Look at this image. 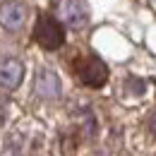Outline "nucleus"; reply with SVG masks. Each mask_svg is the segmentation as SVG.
Wrapping results in <instances>:
<instances>
[{"label":"nucleus","mask_w":156,"mask_h":156,"mask_svg":"<svg viewBox=\"0 0 156 156\" xmlns=\"http://www.w3.org/2000/svg\"><path fill=\"white\" fill-rule=\"evenodd\" d=\"M5 115H7V103H5V98H0V122L5 120Z\"/></svg>","instance_id":"0eeeda50"},{"label":"nucleus","mask_w":156,"mask_h":156,"mask_svg":"<svg viewBox=\"0 0 156 156\" xmlns=\"http://www.w3.org/2000/svg\"><path fill=\"white\" fill-rule=\"evenodd\" d=\"M27 15H29V10L20 0H7L0 5V24L7 31H20L27 22Z\"/></svg>","instance_id":"20e7f679"},{"label":"nucleus","mask_w":156,"mask_h":156,"mask_svg":"<svg viewBox=\"0 0 156 156\" xmlns=\"http://www.w3.org/2000/svg\"><path fill=\"white\" fill-rule=\"evenodd\" d=\"M58 15L65 27L84 29L87 22H89V5H87V0H60Z\"/></svg>","instance_id":"f03ea898"},{"label":"nucleus","mask_w":156,"mask_h":156,"mask_svg":"<svg viewBox=\"0 0 156 156\" xmlns=\"http://www.w3.org/2000/svg\"><path fill=\"white\" fill-rule=\"evenodd\" d=\"M149 130H151V135H156V113L149 118Z\"/></svg>","instance_id":"6e6552de"},{"label":"nucleus","mask_w":156,"mask_h":156,"mask_svg":"<svg viewBox=\"0 0 156 156\" xmlns=\"http://www.w3.org/2000/svg\"><path fill=\"white\" fill-rule=\"evenodd\" d=\"M34 39L46 51H58L60 46L65 43V29H62V24L55 17L41 15L36 20V27H34Z\"/></svg>","instance_id":"f257e3e1"},{"label":"nucleus","mask_w":156,"mask_h":156,"mask_svg":"<svg viewBox=\"0 0 156 156\" xmlns=\"http://www.w3.org/2000/svg\"><path fill=\"white\" fill-rule=\"evenodd\" d=\"M24 79V65L17 58H5L0 60V87L12 91L17 89Z\"/></svg>","instance_id":"423d86ee"},{"label":"nucleus","mask_w":156,"mask_h":156,"mask_svg":"<svg viewBox=\"0 0 156 156\" xmlns=\"http://www.w3.org/2000/svg\"><path fill=\"white\" fill-rule=\"evenodd\" d=\"M34 89H36V94H39L41 98H46V101H53V98H58V96H60V91H62V87H60V77L53 72V70H48V67H41L39 72H36Z\"/></svg>","instance_id":"39448f33"},{"label":"nucleus","mask_w":156,"mask_h":156,"mask_svg":"<svg viewBox=\"0 0 156 156\" xmlns=\"http://www.w3.org/2000/svg\"><path fill=\"white\" fill-rule=\"evenodd\" d=\"M77 75H79V82H82L84 87L98 89V87H103V84L108 82V65L101 58H96V55H89V58L79 65Z\"/></svg>","instance_id":"7ed1b4c3"}]
</instances>
